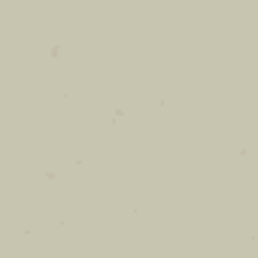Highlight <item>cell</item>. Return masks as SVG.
Wrapping results in <instances>:
<instances>
[]
</instances>
